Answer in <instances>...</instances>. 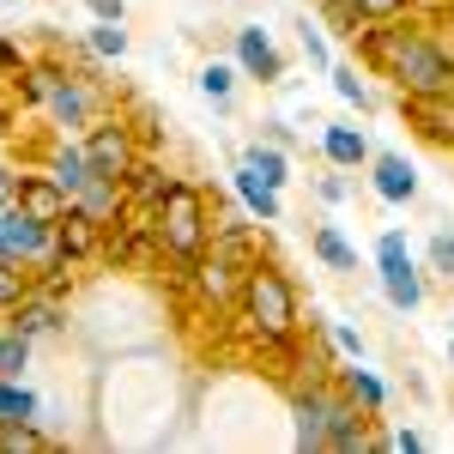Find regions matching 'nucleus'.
<instances>
[{
  "mask_svg": "<svg viewBox=\"0 0 454 454\" xmlns=\"http://www.w3.org/2000/svg\"><path fill=\"white\" fill-rule=\"evenodd\" d=\"M333 340H340V351H351V357H357V351H364V340H357V333H351V327H333Z\"/></svg>",
  "mask_w": 454,
  "mask_h": 454,
  "instance_id": "obj_39",
  "label": "nucleus"
},
{
  "mask_svg": "<svg viewBox=\"0 0 454 454\" xmlns=\"http://www.w3.org/2000/svg\"><path fill=\"white\" fill-rule=\"evenodd\" d=\"M200 91H207L212 104H231V91H237V67H224V61H207V67H200Z\"/></svg>",
  "mask_w": 454,
  "mask_h": 454,
  "instance_id": "obj_28",
  "label": "nucleus"
},
{
  "mask_svg": "<svg viewBox=\"0 0 454 454\" xmlns=\"http://www.w3.org/2000/svg\"><path fill=\"white\" fill-rule=\"evenodd\" d=\"M19 207L31 212V218H43V224H55V218L73 207V194L49 170H36V176H19Z\"/></svg>",
  "mask_w": 454,
  "mask_h": 454,
  "instance_id": "obj_13",
  "label": "nucleus"
},
{
  "mask_svg": "<svg viewBox=\"0 0 454 454\" xmlns=\"http://www.w3.org/2000/svg\"><path fill=\"white\" fill-rule=\"evenodd\" d=\"M333 406H340V387L327 382V376H315L309 387H297V394H291V419H297V449H303V454L327 449V424H333Z\"/></svg>",
  "mask_w": 454,
  "mask_h": 454,
  "instance_id": "obj_6",
  "label": "nucleus"
},
{
  "mask_svg": "<svg viewBox=\"0 0 454 454\" xmlns=\"http://www.w3.org/2000/svg\"><path fill=\"white\" fill-rule=\"evenodd\" d=\"M85 158H91V176H128V170H134V158H140L134 128H128L121 115L91 121V128H85Z\"/></svg>",
  "mask_w": 454,
  "mask_h": 454,
  "instance_id": "obj_8",
  "label": "nucleus"
},
{
  "mask_svg": "<svg viewBox=\"0 0 454 454\" xmlns=\"http://www.w3.org/2000/svg\"><path fill=\"white\" fill-rule=\"evenodd\" d=\"M0 67H6V73H25V55H19L12 43H0Z\"/></svg>",
  "mask_w": 454,
  "mask_h": 454,
  "instance_id": "obj_38",
  "label": "nucleus"
},
{
  "mask_svg": "<svg viewBox=\"0 0 454 454\" xmlns=\"http://www.w3.org/2000/svg\"><path fill=\"white\" fill-rule=\"evenodd\" d=\"M376 273H382V291H387L394 309L412 315L424 303V279H419V267H412V248H406L400 231H382L376 237Z\"/></svg>",
  "mask_w": 454,
  "mask_h": 454,
  "instance_id": "obj_4",
  "label": "nucleus"
},
{
  "mask_svg": "<svg viewBox=\"0 0 454 454\" xmlns=\"http://www.w3.org/2000/svg\"><path fill=\"white\" fill-rule=\"evenodd\" d=\"M0 207H19V176L0 170Z\"/></svg>",
  "mask_w": 454,
  "mask_h": 454,
  "instance_id": "obj_35",
  "label": "nucleus"
},
{
  "mask_svg": "<svg viewBox=\"0 0 454 454\" xmlns=\"http://www.w3.org/2000/svg\"><path fill=\"white\" fill-rule=\"evenodd\" d=\"M315 254H321L333 273H357V243H351L340 224H321V231H315Z\"/></svg>",
  "mask_w": 454,
  "mask_h": 454,
  "instance_id": "obj_21",
  "label": "nucleus"
},
{
  "mask_svg": "<svg viewBox=\"0 0 454 454\" xmlns=\"http://www.w3.org/2000/svg\"><path fill=\"white\" fill-rule=\"evenodd\" d=\"M243 164L261 176V182H273V188H285V176H291V164H285V145H279V140H254V145L243 152Z\"/></svg>",
  "mask_w": 454,
  "mask_h": 454,
  "instance_id": "obj_23",
  "label": "nucleus"
},
{
  "mask_svg": "<svg viewBox=\"0 0 454 454\" xmlns=\"http://www.w3.org/2000/svg\"><path fill=\"white\" fill-rule=\"evenodd\" d=\"M364 49V61L400 85V98H442L454 91V36L430 31L419 19H376L351 36Z\"/></svg>",
  "mask_w": 454,
  "mask_h": 454,
  "instance_id": "obj_1",
  "label": "nucleus"
},
{
  "mask_svg": "<svg viewBox=\"0 0 454 454\" xmlns=\"http://www.w3.org/2000/svg\"><path fill=\"white\" fill-rule=\"evenodd\" d=\"M297 43H303V55H309L315 67H327V36H321V25L303 19V25H297Z\"/></svg>",
  "mask_w": 454,
  "mask_h": 454,
  "instance_id": "obj_33",
  "label": "nucleus"
},
{
  "mask_svg": "<svg viewBox=\"0 0 454 454\" xmlns=\"http://www.w3.org/2000/svg\"><path fill=\"white\" fill-rule=\"evenodd\" d=\"M36 291L31 279V261H12V254H0V315H12L25 297Z\"/></svg>",
  "mask_w": 454,
  "mask_h": 454,
  "instance_id": "obj_20",
  "label": "nucleus"
},
{
  "mask_svg": "<svg viewBox=\"0 0 454 454\" xmlns=\"http://www.w3.org/2000/svg\"><path fill=\"white\" fill-rule=\"evenodd\" d=\"M321 152H327V164H333V170H357V164L370 158V140H364V128L327 121V128H321Z\"/></svg>",
  "mask_w": 454,
  "mask_h": 454,
  "instance_id": "obj_17",
  "label": "nucleus"
},
{
  "mask_svg": "<svg viewBox=\"0 0 454 454\" xmlns=\"http://www.w3.org/2000/svg\"><path fill=\"white\" fill-rule=\"evenodd\" d=\"M333 91L346 98V104H357V109H370V85L357 79V67H333Z\"/></svg>",
  "mask_w": 454,
  "mask_h": 454,
  "instance_id": "obj_30",
  "label": "nucleus"
},
{
  "mask_svg": "<svg viewBox=\"0 0 454 454\" xmlns=\"http://www.w3.org/2000/svg\"><path fill=\"white\" fill-rule=\"evenodd\" d=\"M237 327L248 333V346H267V340H297V285L285 279V267L273 261H254L237 285Z\"/></svg>",
  "mask_w": 454,
  "mask_h": 454,
  "instance_id": "obj_2",
  "label": "nucleus"
},
{
  "mask_svg": "<svg viewBox=\"0 0 454 454\" xmlns=\"http://www.w3.org/2000/svg\"><path fill=\"white\" fill-rule=\"evenodd\" d=\"M237 73L243 79H261V85H279L285 79V55L273 49V36L261 31V25H243L237 31Z\"/></svg>",
  "mask_w": 454,
  "mask_h": 454,
  "instance_id": "obj_11",
  "label": "nucleus"
},
{
  "mask_svg": "<svg viewBox=\"0 0 454 454\" xmlns=\"http://www.w3.org/2000/svg\"><path fill=\"white\" fill-rule=\"evenodd\" d=\"M128 200H134V194H128V182H121V176H91V182L73 194V207L85 212V218H98L104 231L128 212Z\"/></svg>",
  "mask_w": 454,
  "mask_h": 454,
  "instance_id": "obj_12",
  "label": "nucleus"
},
{
  "mask_svg": "<svg viewBox=\"0 0 454 454\" xmlns=\"http://www.w3.org/2000/svg\"><path fill=\"white\" fill-rule=\"evenodd\" d=\"M6 424H36V394L19 376H0V430Z\"/></svg>",
  "mask_w": 454,
  "mask_h": 454,
  "instance_id": "obj_22",
  "label": "nucleus"
},
{
  "mask_svg": "<svg viewBox=\"0 0 454 454\" xmlns=\"http://www.w3.org/2000/svg\"><path fill=\"white\" fill-rule=\"evenodd\" d=\"M212 231H218V224H212L207 188L170 176L164 194H158V243H164V254H170L176 267H194V261L212 248Z\"/></svg>",
  "mask_w": 454,
  "mask_h": 454,
  "instance_id": "obj_3",
  "label": "nucleus"
},
{
  "mask_svg": "<svg viewBox=\"0 0 454 454\" xmlns=\"http://www.w3.org/2000/svg\"><path fill=\"white\" fill-rule=\"evenodd\" d=\"M25 364H31V333L0 327V376H25Z\"/></svg>",
  "mask_w": 454,
  "mask_h": 454,
  "instance_id": "obj_26",
  "label": "nucleus"
},
{
  "mask_svg": "<svg viewBox=\"0 0 454 454\" xmlns=\"http://www.w3.org/2000/svg\"><path fill=\"white\" fill-rule=\"evenodd\" d=\"M321 19H327L340 36H357V31H364V19L351 12V0H327V6H321Z\"/></svg>",
  "mask_w": 454,
  "mask_h": 454,
  "instance_id": "obj_31",
  "label": "nucleus"
},
{
  "mask_svg": "<svg viewBox=\"0 0 454 454\" xmlns=\"http://www.w3.org/2000/svg\"><path fill=\"white\" fill-rule=\"evenodd\" d=\"M394 449H400V454H419L424 436H419V430H394Z\"/></svg>",
  "mask_w": 454,
  "mask_h": 454,
  "instance_id": "obj_37",
  "label": "nucleus"
},
{
  "mask_svg": "<svg viewBox=\"0 0 454 454\" xmlns=\"http://www.w3.org/2000/svg\"><path fill=\"white\" fill-rule=\"evenodd\" d=\"M430 267L454 285V231H436V237H430Z\"/></svg>",
  "mask_w": 454,
  "mask_h": 454,
  "instance_id": "obj_32",
  "label": "nucleus"
},
{
  "mask_svg": "<svg viewBox=\"0 0 454 454\" xmlns=\"http://www.w3.org/2000/svg\"><path fill=\"white\" fill-rule=\"evenodd\" d=\"M91 254H104V224L85 218L79 207H67L61 218H55V231H49V254H43V267H49V273H67V267L91 261Z\"/></svg>",
  "mask_w": 454,
  "mask_h": 454,
  "instance_id": "obj_5",
  "label": "nucleus"
},
{
  "mask_svg": "<svg viewBox=\"0 0 454 454\" xmlns=\"http://www.w3.org/2000/svg\"><path fill=\"white\" fill-rule=\"evenodd\" d=\"M315 194L333 207V200H346V182H340V176H321V182H315Z\"/></svg>",
  "mask_w": 454,
  "mask_h": 454,
  "instance_id": "obj_34",
  "label": "nucleus"
},
{
  "mask_svg": "<svg viewBox=\"0 0 454 454\" xmlns=\"http://www.w3.org/2000/svg\"><path fill=\"white\" fill-rule=\"evenodd\" d=\"M351 12H357L364 25H376V19H400V12H412V0H351Z\"/></svg>",
  "mask_w": 454,
  "mask_h": 454,
  "instance_id": "obj_29",
  "label": "nucleus"
},
{
  "mask_svg": "<svg viewBox=\"0 0 454 454\" xmlns=\"http://www.w3.org/2000/svg\"><path fill=\"white\" fill-rule=\"evenodd\" d=\"M327 449H333V454L370 449V412L351 400L346 387H340V406H333V424H327Z\"/></svg>",
  "mask_w": 454,
  "mask_h": 454,
  "instance_id": "obj_14",
  "label": "nucleus"
},
{
  "mask_svg": "<svg viewBox=\"0 0 454 454\" xmlns=\"http://www.w3.org/2000/svg\"><path fill=\"white\" fill-rule=\"evenodd\" d=\"M49 231L55 224L31 218L25 207H0V254H12V261H43L49 254Z\"/></svg>",
  "mask_w": 454,
  "mask_h": 454,
  "instance_id": "obj_9",
  "label": "nucleus"
},
{
  "mask_svg": "<svg viewBox=\"0 0 454 454\" xmlns=\"http://www.w3.org/2000/svg\"><path fill=\"white\" fill-rule=\"evenodd\" d=\"M6 327H19V333H31V340H43V333H55V327H61V303H55V297H49V291H43V297H25V303H19V309H12V321H6Z\"/></svg>",
  "mask_w": 454,
  "mask_h": 454,
  "instance_id": "obj_19",
  "label": "nucleus"
},
{
  "mask_svg": "<svg viewBox=\"0 0 454 454\" xmlns=\"http://www.w3.org/2000/svg\"><path fill=\"white\" fill-rule=\"evenodd\" d=\"M370 182H376V194H382V200H412V194H419V170H412L400 152L370 158Z\"/></svg>",
  "mask_w": 454,
  "mask_h": 454,
  "instance_id": "obj_16",
  "label": "nucleus"
},
{
  "mask_svg": "<svg viewBox=\"0 0 454 454\" xmlns=\"http://www.w3.org/2000/svg\"><path fill=\"white\" fill-rule=\"evenodd\" d=\"M449 364H454V340H449Z\"/></svg>",
  "mask_w": 454,
  "mask_h": 454,
  "instance_id": "obj_40",
  "label": "nucleus"
},
{
  "mask_svg": "<svg viewBox=\"0 0 454 454\" xmlns=\"http://www.w3.org/2000/svg\"><path fill=\"white\" fill-rule=\"evenodd\" d=\"M340 387H346V394L357 400V406H364V412H382V406H387V387L376 382V376H370L364 364H351V370H340Z\"/></svg>",
  "mask_w": 454,
  "mask_h": 454,
  "instance_id": "obj_24",
  "label": "nucleus"
},
{
  "mask_svg": "<svg viewBox=\"0 0 454 454\" xmlns=\"http://www.w3.org/2000/svg\"><path fill=\"white\" fill-rule=\"evenodd\" d=\"M85 6H91L98 19H121V12H128V0H85Z\"/></svg>",
  "mask_w": 454,
  "mask_h": 454,
  "instance_id": "obj_36",
  "label": "nucleus"
},
{
  "mask_svg": "<svg viewBox=\"0 0 454 454\" xmlns=\"http://www.w3.org/2000/svg\"><path fill=\"white\" fill-rule=\"evenodd\" d=\"M43 109L55 128H91V79L67 67H43Z\"/></svg>",
  "mask_w": 454,
  "mask_h": 454,
  "instance_id": "obj_7",
  "label": "nucleus"
},
{
  "mask_svg": "<svg viewBox=\"0 0 454 454\" xmlns=\"http://www.w3.org/2000/svg\"><path fill=\"white\" fill-rule=\"evenodd\" d=\"M231 188H237V200H243V212L248 218H261V224H279L285 218V200H279V188H273V182H261V176L248 170H237L231 176Z\"/></svg>",
  "mask_w": 454,
  "mask_h": 454,
  "instance_id": "obj_15",
  "label": "nucleus"
},
{
  "mask_svg": "<svg viewBox=\"0 0 454 454\" xmlns=\"http://www.w3.org/2000/svg\"><path fill=\"white\" fill-rule=\"evenodd\" d=\"M400 109H406V128H419V140L454 152V91H442V98H400Z\"/></svg>",
  "mask_w": 454,
  "mask_h": 454,
  "instance_id": "obj_10",
  "label": "nucleus"
},
{
  "mask_svg": "<svg viewBox=\"0 0 454 454\" xmlns=\"http://www.w3.org/2000/svg\"><path fill=\"white\" fill-rule=\"evenodd\" d=\"M91 55H104V61H121V55H128L121 19H98V25H91Z\"/></svg>",
  "mask_w": 454,
  "mask_h": 454,
  "instance_id": "obj_27",
  "label": "nucleus"
},
{
  "mask_svg": "<svg viewBox=\"0 0 454 454\" xmlns=\"http://www.w3.org/2000/svg\"><path fill=\"white\" fill-rule=\"evenodd\" d=\"M121 182H128V194H134V200H152V207H158V194H164V182H170V176L158 170V164H152V158H134V170L121 176Z\"/></svg>",
  "mask_w": 454,
  "mask_h": 454,
  "instance_id": "obj_25",
  "label": "nucleus"
},
{
  "mask_svg": "<svg viewBox=\"0 0 454 454\" xmlns=\"http://www.w3.org/2000/svg\"><path fill=\"white\" fill-rule=\"evenodd\" d=\"M49 176L67 188V194H79L85 182H91V158H85V140H61L55 152H49Z\"/></svg>",
  "mask_w": 454,
  "mask_h": 454,
  "instance_id": "obj_18",
  "label": "nucleus"
}]
</instances>
